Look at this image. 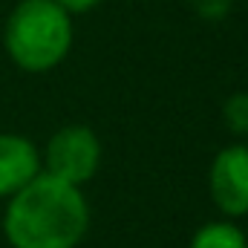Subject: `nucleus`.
<instances>
[{"label": "nucleus", "instance_id": "f257e3e1", "mask_svg": "<svg viewBox=\"0 0 248 248\" xmlns=\"http://www.w3.org/2000/svg\"><path fill=\"white\" fill-rule=\"evenodd\" d=\"M90 228V208L81 187L41 170L9 196L3 231L12 248H75Z\"/></svg>", "mask_w": 248, "mask_h": 248}, {"label": "nucleus", "instance_id": "f03ea898", "mask_svg": "<svg viewBox=\"0 0 248 248\" xmlns=\"http://www.w3.org/2000/svg\"><path fill=\"white\" fill-rule=\"evenodd\" d=\"M72 44L69 12L55 0H23L6 23V52L26 72H46L66 58Z\"/></svg>", "mask_w": 248, "mask_h": 248}, {"label": "nucleus", "instance_id": "7ed1b4c3", "mask_svg": "<svg viewBox=\"0 0 248 248\" xmlns=\"http://www.w3.org/2000/svg\"><path fill=\"white\" fill-rule=\"evenodd\" d=\"M44 170L58 176L69 185L81 187L98 173L101 165V141L87 124H69L61 127L44 150L41 159Z\"/></svg>", "mask_w": 248, "mask_h": 248}, {"label": "nucleus", "instance_id": "20e7f679", "mask_svg": "<svg viewBox=\"0 0 248 248\" xmlns=\"http://www.w3.org/2000/svg\"><path fill=\"white\" fill-rule=\"evenodd\" d=\"M208 187L214 205L225 217H246L248 214V147L231 144L219 150L211 162Z\"/></svg>", "mask_w": 248, "mask_h": 248}, {"label": "nucleus", "instance_id": "39448f33", "mask_svg": "<svg viewBox=\"0 0 248 248\" xmlns=\"http://www.w3.org/2000/svg\"><path fill=\"white\" fill-rule=\"evenodd\" d=\"M41 173L38 147L15 133H0V199L15 196Z\"/></svg>", "mask_w": 248, "mask_h": 248}, {"label": "nucleus", "instance_id": "423d86ee", "mask_svg": "<svg viewBox=\"0 0 248 248\" xmlns=\"http://www.w3.org/2000/svg\"><path fill=\"white\" fill-rule=\"evenodd\" d=\"M190 248H248V240L234 222H208L193 234Z\"/></svg>", "mask_w": 248, "mask_h": 248}, {"label": "nucleus", "instance_id": "0eeeda50", "mask_svg": "<svg viewBox=\"0 0 248 248\" xmlns=\"http://www.w3.org/2000/svg\"><path fill=\"white\" fill-rule=\"evenodd\" d=\"M222 119L228 124L231 133L248 136V93H234L225 107H222Z\"/></svg>", "mask_w": 248, "mask_h": 248}, {"label": "nucleus", "instance_id": "6e6552de", "mask_svg": "<svg viewBox=\"0 0 248 248\" xmlns=\"http://www.w3.org/2000/svg\"><path fill=\"white\" fill-rule=\"evenodd\" d=\"M55 3L61 6L63 12H78L81 15V12H90L93 6H98L101 0H55Z\"/></svg>", "mask_w": 248, "mask_h": 248}]
</instances>
